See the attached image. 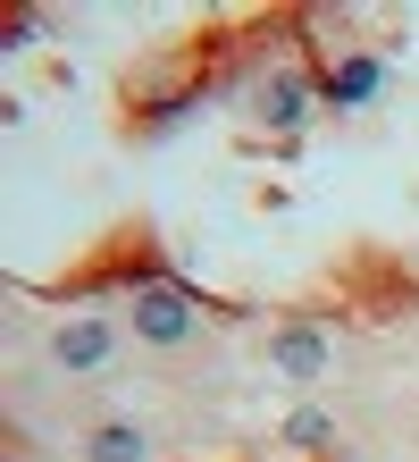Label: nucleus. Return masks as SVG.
<instances>
[{"mask_svg":"<svg viewBox=\"0 0 419 462\" xmlns=\"http://www.w3.org/2000/svg\"><path fill=\"white\" fill-rule=\"evenodd\" d=\"M126 328L143 337V345H193L202 311H193V294H185V286L151 278V286H134V303H126Z\"/></svg>","mask_w":419,"mask_h":462,"instance_id":"f257e3e1","label":"nucleus"},{"mask_svg":"<svg viewBox=\"0 0 419 462\" xmlns=\"http://www.w3.org/2000/svg\"><path fill=\"white\" fill-rule=\"evenodd\" d=\"M118 345H126V328H118V319L76 311V319H59V337H50V362H59L68 378H101L109 362H118Z\"/></svg>","mask_w":419,"mask_h":462,"instance_id":"f03ea898","label":"nucleus"},{"mask_svg":"<svg viewBox=\"0 0 419 462\" xmlns=\"http://www.w3.org/2000/svg\"><path fill=\"white\" fill-rule=\"evenodd\" d=\"M269 362H277V378L311 387V378H327V370H335V337H327V328H311V319H294V328H277V337H269Z\"/></svg>","mask_w":419,"mask_h":462,"instance_id":"7ed1b4c3","label":"nucleus"},{"mask_svg":"<svg viewBox=\"0 0 419 462\" xmlns=\"http://www.w3.org/2000/svg\"><path fill=\"white\" fill-rule=\"evenodd\" d=\"M84 462H159V446L134 412H109V420L84 429Z\"/></svg>","mask_w":419,"mask_h":462,"instance_id":"20e7f679","label":"nucleus"},{"mask_svg":"<svg viewBox=\"0 0 419 462\" xmlns=\"http://www.w3.org/2000/svg\"><path fill=\"white\" fill-rule=\"evenodd\" d=\"M260 118H269L277 134H294L302 118H311V85H302V76H269V93H260Z\"/></svg>","mask_w":419,"mask_h":462,"instance_id":"39448f33","label":"nucleus"},{"mask_svg":"<svg viewBox=\"0 0 419 462\" xmlns=\"http://www.w3.org/2000/svg\"><path fill=\"white\" fill-rule=\"evenodd\" d=\"M378 60H344V68H335L327 76V101H335V110H369V101H378Z\"/></svg>","mask_w":419,"mask_h":462,"instance_id":"423d86ee","label":"nucleus"},{"mask_svg":"<svg viewBox=\"0 0 419 462\" xmlns=\"http://www.w3.org/2000/svg\"><path fill=\"white\" fill-rule=\"evenodd\" d=\"M286 446H302V454L335 446V412H327V403H294V412H286Z\"/></svg>","mask_w":419,"mask_h":462,"instance_id":"0eeeda50","label":"nucleus"}]
</instances>
